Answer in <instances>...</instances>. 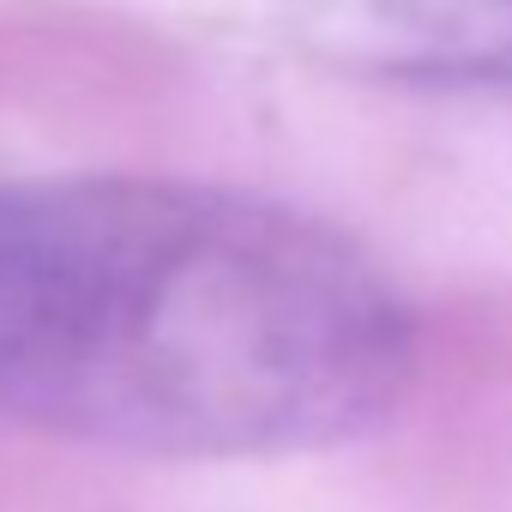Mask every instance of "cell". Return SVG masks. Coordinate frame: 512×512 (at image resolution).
Returning a JSON list of instances; mask_svg holds the SVG:
<instances>
[{
    "label": "cell",
    "instance_id": "1",
    "mask_svg": "<svg viewBox=\"0 0 512 512\" xmlns=\"http://www.w3.org/2000/svg\"><path fill=\"white\" fill-rule=\"evenodd\" d=\"M416 380L380 260L314 211L181 175L0 187V410L103 452L284 458Z\"/></svg>",
    "mask_w": 512,
    "mask_h": 512
},
{
    "label": "cell",
    "instance_id": "2",
    "mask_svg": "<svg viewBox=\"0 0 512 512\" xmlns=\"http://www.w3.org/2000/svg\"><path fill=\"white\" fill-rule=\"evenodd\" d=\"M290 25L362 79L512 97V0H296Z\"/></svg>",
    "mask_w": 512,
    "mask_h": 512
}]
</instances>
